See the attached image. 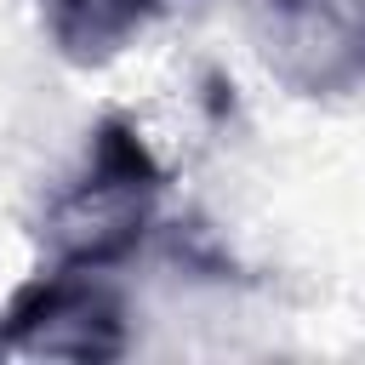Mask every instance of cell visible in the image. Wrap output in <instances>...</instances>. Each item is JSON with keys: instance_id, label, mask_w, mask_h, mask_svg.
I'll return each instance as SVG.
<instances>
[{"instance_id": "cell-2", "label": "cell", "mask_w": 365, "mask_h": 365, "mask_svg": "<svg viewBox=\"0 0 365 365\" xmlns=\"http://www.w3.org/2000/svg\"><path fill=\"white\" fill-rule=\"evenodd\" d=\"M251 40L262 68L297 97L365 86V0H257Z\"/></svg>"}, {"instance_id": "cell-1", "label": "cell", "mask_w": 365, "mask_h": 365, "mask_svg": "<svg viewBox=\"0 0 365 365\" xmlns=\"http://www.w3.org/2000/svg\"><path fill=\"white\" fill-rule=\"evenodd\" d=\"M160 188L165 171L148 154L143 131L120 114H103L91 125L86 171L46 205L40 240L63 268H114L143 245Z\"/></svg>"}, {"instance_id": "cell-4", "label": "cell", "mask_w": 365, "mask_h": 365, "mask_svg": "<svg viewBox=\"0 0 365 365\" xmlns=\"http://www.w3.org/2000/svg\"><path fill=\"white\" fill-rule=\"evenodd\" d=\"M177 6H188V0H40V23L68 63L97 68V63L120 57L148 23H160Z\"/></svg>"}, {"instance_id": "cell-3", "label": "cell", "mask_w": 365, "mask_h": 365, "mask_svg": "<svg viewBox=\"0 0 365 365\" xmlns=\"http://www.w3.org/2000/svg\"><path fill=\"white\" fill-rule=\"evenodd\" d=\"M11 348L46 354V359H120L125 354V302L114 285L97 279V268H51L29 279L6 314H0Z\"/></svg>"}, {"instance_id": "cell-5", "label": "cell", "mask_w": 365, "mask_h": 365, "mask_svg": "<svg viewBox=\"0 0 365 365\" xmlns=\"http://www.w3.org/2000/svg\"><path fill=\"white\" fill-rule=\"evenodd\" d=\"M0 354H11V336H6V325H0Z\"/></svg>"}]
</instances>
